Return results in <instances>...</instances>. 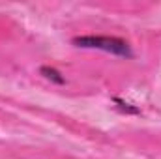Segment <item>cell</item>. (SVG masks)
Returning a JSON list of instances; mask_svg holds the SVG:
<instances>
[{"mask_svg": "<svg viewBox=\"0 0 161 159\" xmlns=\"http://www.w3.org/2000/svg\"><path fill=\"white\" fill-rule=\"evenodd\" d=\"M73 45L84 47V49H101L107 52H113L116 56L131 58L133 51L125 40L114 38V36H77L73 38Z\"/></svg>", "mask_w": 161, "mask_h": 159, "instance_id": "cell-1", "label": "cell"}, {"mask_svg": "<svg viewBox=\"0 0 161 159\" xmlns=\"http://www.w3.org/2000/svg\"><path fill=\"white\" fill-rule=\"evenodd\" d=\"M40 73L45 77V79L53 80L54 84H66V79L62 77V73H60L58 69L51 68V66H41V68H40Z\"/></svg>", "mask_w": 161, "mask_h": 159, "instance_id": "cell-2", "label": "cell"}, {"mask_svg": "<svg viewBox=\"0 0 161 159\" xmlns=\"http://www.w3.org/2000/svg\"><path fill=\"white\" fill-rule=\"evenodd\" d=\"M113 101L116 103V107L120 109L122 112H125V114H141V109H139V107H135V105L124 101L122 97H113Z\"/></svg>", "mask_w": 161, "mask_h": 159, "instance_id": "cell-3", "label": "cell"}]
</instances>
